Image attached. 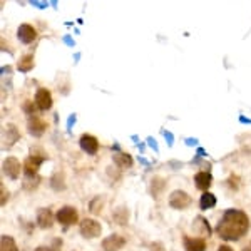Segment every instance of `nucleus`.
Here are the masks:
<instances>
[{
  "mask_svg": "<svg viewBox=\"0 0 251 251\" xmlns=\"http://www.w3.org/2000/svg\"><path fill=\"white\" fill-rule=\"evenodd\" d=\"M250 229V220L240 209H228L218 223L216 231L226 241H236L245 236Z\"/></svg>",
  "mask_w": 251,
  "mask_h": 251,
  "instance_id": "f257e3e1",
  "label": "nucleus"
},
{
  "mask_svg": "<svg viewBox=\"0 0 251 251\" xmlns=\"http://www.w3.org/2000/svg\"><path fill=\"white\" fill-rule=\"evenodd\" d=\"M80 234H82L84 238H97L102 231V228H100V225L97 223L96 220H91V218H86V220L80 221Z\"/></svg>",
  "mask_w": 251,
  "mask_h": 251,
  "instance_id": "f03ea898",
  "label": "nucleus"
},
{
  "mask_svg": "<svg viewBox=\"0 0 251 251\" xmlns=\"http://www.w3.org/2000/svg\"><path fill=\"white\" fill-rule=\"evenodd\" d=\"M77 220H79L77 209L72 208V206H64V208H60L57 211V221L64 226L74 225V223H77Z\"/></svg>",
  "mask_w": 251,
  "mask_h": 251,
  "instance_id": "7ed1b4c3",
  "label": "nucleus"
},
{
  "mask_svg": "<svg viewBox=\"0 0 251 251\" xmlns=\"http://www.w3.org/2000/svg\"><path fill=\"white\" fill-rule=\"evenodd\" d=\"M191 204V196L184 191H174L169 196V206L174 209H186Z\"/></svg>",
  "mask_w": 251,
  "mask_h": 251,
  "instance_id": "20e7f679",
  "label": "nucleus"
},
{
  "mask_svg": "<svg viewBox=\"0 0 251 251\" xmlns=\"http://www.w3.org/2000/svg\"><path fill=\"white\" fill-rule=\"evenodd\" d=\"M79 144H80V149H82L84 152H87V154H96L97 149H99V141L96 139L94 136L91 134H82L79 139Z\"/></svg>",
  "mask_w": 251,
  "mask_h": 251,
  "instance_id": "39448f33",
  "label": "nucleus"
},
{
  "mask_svg": "<svg viewBox=\"0 0 251 251\" xmlns=\"http://www.w3.org/2000/svg\"><path fill=\"white\" fill-rule=\"evenodd\" d=\"M20 169H22V166H20L19 159H15V157H7V159L3 161V173H5L10 179H19Z\"/></svg>",
  "mask_w": 251,
  "mask_h": 251,
  "instance_id": "423d86ee",
  "label": "nucleus"
},
{
  "mask_svg": "<svg viewBox=\"0 0 251 251\" xmlns=\"http://www.w3.org/2000/svg\"><path fill=\"white\" fill-rule=\"evenodd\" d=\"M46 161V156H39V154H32L27 157V161H25V164H24V171H25L27 176H34L35 173H37V169H39V166Z\"/></svg>",
  "mask_w": 251,
  "mask_h": 251,
  "instance_id": "0eeeda50",
  "label": "nucleus"
},
{
  "mask_svg": "<svg viewBox=\"0 0 251 251\" xmlns=\"http://www.w3.org/2000/svg\"><path fill=\"white\" fill-rule=\"evenodd\" d=\"M17 37L20 42L30 44V42H34L35 37H37V30H35L32 25H29V24H22L17 30Z\"/></svg>",
  "mask_w": 251,
  "mask_h": 251,
  "instance_id": "6e6552de",
  "label": "nucleus"
},
{
  "mask_svg": "<svg viewBox=\"0 0 251 251\" xmlns=\"http://www.w3.org/2000/svg\"><path fill=\"white\" fill-rule=\"evenodd\" d=\"M35 106H37V109H40V111H47V109H50L52 96L47 89H39V91L35 92Z\"/></svg>",
  "mask_w": 251,
  "mask_h": 251,
  "instance_id": "1a4fd4ad",
  "label": "nucleus"
},
{
  "mask_svg": "<svg viewBox=\"0 0 251 251\" xmlns=\"http://www.w3.org/2000/svg\"><path fill=\"white\" fill-rule=\"evenodd\" d=\"M126 245V240L121 234H111L102 241V250L104 251H119Z\"/></svg>",
  "mask_w": 251,
  "mask_h": 251,
  "instance_id": "9d476101",
  "label": "nucleus"
},
{
  "mask_svg": "<svg viewBox=\"0 0 251 251\" xmlns=\"http://www.w3.org/2000/svg\"><path fill=\"white\" fill-rule=\"evenodd\" d=\"M37 225L40 226L42 229H47L54 225V216H52V211L47 208H42L39 209L37 213Z\"/></svg>",
  "mask_w": 251,
  "mask_h": 251,
  "instance_id": "9b49d317",
  "label": "nucleus"
},
{
  "mask_svg": "<svg viewBox=\"0 0 251 251\" xmlns=\"http://www.w3.org/2000/svg\"><path fill=\"white\" fill-rule=\"evenodd\" d=\"M46 123H44L40 117H35V116H32L30 119H29V132L32 136H35V137H39V136H42L44 132H46Z\"/></svg>",
  "mask_w": 251,
  "mask_h": 251,
  "instance_id": "f8f14e48",
  "label": "nucleus"
},
{
  "mask_svg": "<svg viewBox=\"0 0 251 251\" xmlns=\"http://www.w3.org/2000/svg\"><path fill=\"white\" fill-rule=\"evenodd\" d=\"M184 250L186 251H204L206 250V243L201 238H191V236H184Z\"/></svg>",
  "mask_w": 251,
  "mask_h": 251,
  "instance_id": "ddd939ff",
  "label": "nucleus"
},
{
  "mask_svg": "<svg viewBox=\"0 0 251 251\" xmlns=\"http://www.w3.org/2000/svg\"><path fill=\"white\" fill-rule=\"evenodd\" d=\"M213 183V177L209 173H198L196 176H194V184H196L198 189H201V191H208V188L211 186Z\"/></svg>",
  "mask_w": 251,
  "mask_h": 251,
  "instance_id": "4468645a",
  "label": "nucleus"
},
{
  "mask_svg": "<svg viewBox=\"0 0 251 251\" xmlns=\"http://www.w3.org/2000/svg\"><path fill=\"white\" fill-rule=\"evenodd\" d=\"M200 206H201V209H211L216 206V196L214 194H211L209 191H206L203 196H201V201H200Z\"/></svg>",
  "mask_w": 251,
  "mask_h": 251,
  "instance_id": "2eb2a0df",
  "label": "nucleus"
},
{
  "mask_svg": "<svg viewBox=\"0 0 251 251\" xmlns=\"http://www.w3.org/2000/svg\"><path fill=\"white\" fill-rule=\"evenodd\" d=\"M112 218H114V221L117 223V225L124 226L127 225V220H129V211L124 208V206H121V208H117L114 214H112Z\"/></svg>",
  "mask_w": 251,
  "mask_h": 251,
  "instance_id": "dca6fc26",
  "label": "nucleus"
},
{
  "mask_svg": "<svg viewBox=\"0 0 251 251\" xmlns=\"http://www.w3.org/2000/svg\"><path fill=\"white\" fill-rule=\"evenodd\" d=\"M17 69L20 72H29L34 69V55H24L22 59L19 60V64H17Z\"/></svg>",
  "mask_w": 251,
  "mask_h": 251,
  "instance_id": "f3484780",
  "label": "nucleus"
},
{
  "mask_svg": "<svg viewBox=\"0 0 251 251\" xmlns=\"http://www.w3.org/2000/svg\"><path fill=\"white\" fill-rule=\"evenodd\" d=\"M114 163L119 166V168H131L132 166V157L126 152H117L114 156Z\"/></svg>",
  "mask_w": 251,
  "mask_h": 251,
  "instance_id": "a211bd4d",
  "label": "nucleus"
},
{
  "mask_svg": "<svg viewBox=\"0 0 251 251\" xmlns=\"http://www.w3.org/2000/svg\"><path fill=\"white\" fill-rule=\"evenodd\" d=\"M0 251H19V248H17L15 241L12 240L10 236L3 234V236L0 238Z\"/></svg>",
  "mask_w": 251,
  "mask_h": 251,
  "instance_id": "6ab92c4d",
  "label": "nucleus"
},
{
  "mask_svg": "<svg viewBox=\"0 0 251 251\" xmlns=\"http://www.w3.org/2000/svg\"><path fill=\"white\" fill-rule=\"evenodd\" d=\"M5 136H7V141H9V144L7 146H12L15 143V141H19V137H20V134H19V131H17V127H15L14 124H7L5 126Z\"/></svg>",
  "mask_w": 251,
  "mask_h": 251,
  "instance_id": "aec40b11",
  "label": "nucleus"
},
{
  "mask_svg": "<svg viewBox=\"0 0 251 251\" xmlns=\"http://www.w3.org/2000/svg\"><path fill=\"white\" fill-rule=\"evenodd\" d=\"M164 188H166V181L164 179H161V177H154L152 179V183H151V193H152V196H159L161 193L164 191Z\"/></svg>",
  "mask_w": 251,
  "mask_h": 251,
  "instance_id": "412c9836",
  "label": "nucleus"
},
{
  "mask_svg": "<svg viewBox=\"0 0 251 251\" xmlns=\"http://www.w3.org/2000/svg\"><path fill=\"white\" fill-rule=\"evenodd\" d=\"M97 203H102V200H100V198H96V200L91 203V211L94 213V214L100 213V209H102V208H100V206H97Z\"/></svg>",
  "mask_w": 251,
  "mask_h": 251,
  "instance_id": "4be33fe9",
  "label": "nucleus"
},
{
  "mask_svg": "<svg viewBox=\"0 0 251 251\" xmlns=\"http://www.w3.org/2000/svg\"><path fill=\"white\" fill-rule=\"evenodd\" d=\"M32 5H34V7H39V9H46V7L49 5V3L47 2H37V0H32Z\"/></svg>",
  "mask_w": 251,
  "mask_h": 251,
  "instance_id": "5701e85b",
  "label": "nucleus"
},
{
  "mask_svg": "<svg viewBox=\"0 0 251 251\" xmlns=\"http://www.w3.org/2000/svg\"><path fill=\"white\" fill-rule=\"evenodd\" d=\"M7 200H9V193H7V191H5V188L2 186V201H0V203H2V206L7 203Z\"/></svg>",
  "mask_w": 251,
  "mask_h": 251,
  "instance_id": "b1692460",
  "label": "nucleus"
},
{
  "mask_svg": "<svg viewBox=\"0 0 251 251\" xmlns=\"http://www.w3.org/2000/svg\"><path fill=\"white\" fill-rule=\"evenodd\" d=\"M151 251H164V248H163V245H161V243H152Z\"/></svg>",
  "mask_w": 251,
  "mask_h": 251,
  "instance_id": "393cba45",
  "label": "nucleus"
},
{
  "mask_svg": "<svg viewBox=\"0 0 251 251\" xmlns=\"http://www.w3.org/2000/svg\"><path fill=\"white\" fill-rule=\"evenodd\" d=\"M164 137L168 139V144H169V146H173V134H171V132L164 131Z\"/></svg>",
  "mask_w": 251,
  "mask_h": 251,
  "instance_id": "a878e982",
  "label": "nucleus"
},
{
  "mask_svg": "<svg viewBox=\"0 0 251 251\" xmlns=\"http://www.w3.org/2000/svg\"><path fill=\"white\" fill-rule=\"evenodd\" d=\"M148 143H149V146H151L152 149H154V151H157V144H156V141L152 139V137H149V139H148Z\"/></svg>",
  "mask_w": 251,
  "mask_h": 251,
  "instance_id": "bb28decb",
  "label": "nucleus"
},
{
  "mask_svg": "<svg viewBox=\"0 0 251 251\" xmlns=\"http://www.w3.org/2000/svg\"><path fill=\"white\" fill-rule=\"evenodd\" d=\"M218 251H233L231 248H229L228 245H221L220 248H218Z\"/></svg>",
  "mask_w": 251,
  "mask_h": 251,
  "instance_id": "cd10ccee",
  "label": "nucleus"
},
{
  "mask_svg": "<svg viewBox=\"0 0 251 251\" xmlns=\"http://www.w3.org/2000/svg\"><path fill=\"white\" fill-rule=\"evenodd\" d=\"M186 144H188V146H196L198 139H186Z\"/></svg>",
  "mask_w": 251,
  "mask_h": 251,
  "instance_id": "c85d7f7f",
  "label": "nucleus"
},
{
  "mask_svg": "<svg viewBox=\"0 0 251 251\" xmlns=\"http://www.w3.org/2000/svg\"><path fill=\"white\" fill-rule=\"evenodd\" d=\"M35 251H54V250H52V248H49V246H39V248L35 250Z\"/></svg>",
  "mask_w": 251,
  "mask_h": 251,
  "instance_id": "c756f323",
  "label": "nucleus"
},
{
  "mask_svg": "<svg viewBox=\"0 0 251 251\" xmlns=\"http://www.w3.org/2000/svg\"><path fill=\"white\" fill-rule=\"evenodd\" d=\"M64 42L69 44V46H74V42H72V39H71V37H67V35H66V37H64Z\"/></svg>",
  "mask_w": 251,
  "mask_h": 251,
  "instance_id": "7c9ffc66",
  "label": "nucleus"
},
{
  "mask_svg": "<svg viewBox=\"0 0 251 251\" xmlns=\"http://www.w3.org/2000/svg\"><path fill=\"white\" fill-rule=\"evenodd\" d=\"M75 121V116H71L69 117V129H71V126H72V123Z\"/></svg>",
  "mask_w": 251,
  "mask_h": 251,
  "instance_id": "2f4dec72",
  "label": "nucleus"
},
{
  "mask_svg": "<svg viewBox=\"0 0 251 251\" xmlns=\"http://www.w3.org/2000/svg\"><path fill=\"white\" fill-rule=\"evenodd\" d=\"M245 251H251V246H250V248H246Z\"/></svg>",
  "mask_w": 251,
  "mask_h": 251,
  "instance_id": "473e14b6",
  "label": "nucleus"
}]
</instances>
